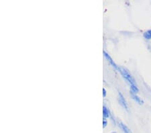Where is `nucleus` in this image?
<instances>
[{"mask_svg":"<svg viewBox=\"0 0 151 133\" xmlns=\"http://www.w3.org/2000/svg\"><path fill=\"white\" fill-rule=\"evenodd\" d=\"M118 95H119V102H120V104L122 105V106L123 108L126 110H128V106L126 101L125 98H123V95L120 92H119Z\"/></svg>","mask_w":151,"mask_h":133,"instance_id":"nucleus-3","label":"nucleus"},{"mask_svg":"<svg viewBox=\"0 0 151 133\" xmlns=\"http://www.w3.org/2000/svg\"><path fill=\"white\" fill-rule=\"evenodd\" d=\"M107 125V121L106 120V118H104V120H103V128H106Z\"/></svg>","mask_w":151,"mask_h":133,"instance_id":"nucleus-8","label":"nucleus"},{"mask_svg":"<svg viewBox=\"0 0 151 133\" xmlns=\"http://www.w3.org/2000/svg\"><path fill=\"white\" fill-rule=\"evenodd\" d=\"M104 55L105 57H106V59L107 60V61H108L109 63V64H110V65L112 66H113V67L115 69L118 70V71L120 70V67H119V66L117 65H116V64L115 63V62H114L113 59H111V57L109 56V54H107L106 51H104Z\"/></svg>","mask_w":151,"mask_h":133,"instance_id":"nucleus-2","label":"nucleus"},{"mask_svg":"<svg viewBox=\"0 0 151 133\" xmlns=\"http://www.w3.org/2000/svg\"><path fill=\"white\" fill-rule=\"evenodd\" d=\"M119 126H120V127L121 128V129H122L123 133H132L131 130H130V128L128 127L126 125H124L123 123L120 122V124H119Z\"/></svg>","mask_w":151,"mask_h":133,"instance_id":"nucleus-5","label":"nucleus"},{"mask_svg":"<svg viewBox=\"0 0 151 133\" xmlns=\"http://www.w3.org/2000/svg\"><path fill=\"white\" fill-rule=\"evenodd\" d=\"M111 133H117V132H112Z\"/></svg>","mask_w":151,"mask_h":133,"instance_id":"nucleus-10","label":"nucleus"},{"mask_svg":"<svg viewBox=\"0 0 151 133\" xmlns=\"http://www.w3.org/2000/svg\"><path fill=\"white\" fill-rule=\"evenodd\" d=\"M144 37L146 39H151V30H149L144 33Z\"/></svg>","mask_w":151,"mask_h":133,"instance_id":"nucleus-7","label":"nucleus"},{"mask_svg":"<svg viewBox=\"0 0 151 133\" xmlns=\"http://www.w3.org/2000/svg\"><path fill=\"white\" fill-rule=\"evenodd\" d=\"M130 94H131L132 98H133V100L135 101V102L138 103V104L142 105L143 104L144 102L143 101V100L141 99V98L136 95V93H132V92H130Z\"/></svg>","mask_w":151,"mask_h":133,"instance_id":"nucleus-4","label":"nucleus"},{"mask_svg":"<svg viewBox=\"0 0 151 133\" xmlns=\"http://www.w3.org/2000/svg\"><path fill=\"white\" fill-rule=\"evenodd\" d=\"M103 96H104V97L106 96V90L105 88H103Z\"/></svg>","mask_w":151,"mask_h":133,"instance_id":"nucleus-9","label":"nucleus"},{"mask_svg":"<svg viewBox=\"0 0 151 133\" xmlns=\"http://www.w3.org/2000/svg\"><path fill=\"white\" fill-rule=\"evenodd\" d=\"M103 116H104V118H109L110 116V112H109V110L106 106L103 107Z\"/></svg>","mask_w":151,"mask_h":133,"instance_id":"nucleus-6","label":"nucleus"},{"mask_svg":"<svg viewBox=\"0 0 151 133\" xmlns=\"http://www.w3.org/2000/svg\"><path fill=\"white\" fill-rule=\"evenodd\" d=\"M119 71L121 73V74L123 76V77L126 80L128 83L130 84V89H131V92L136 93L138 92L139 89L138 88V86L136 83V81L131 75L130 74V73L126 69H125L124 68H120Z\"/></svg>","mask_w":151,"mask_h":133,"instance_id":"nucleus-1","label":"nucleus"}]
</instances>
